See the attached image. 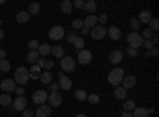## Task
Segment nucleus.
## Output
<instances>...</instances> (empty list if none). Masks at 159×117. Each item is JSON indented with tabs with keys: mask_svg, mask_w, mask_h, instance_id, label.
<instances>
[{
	"mask_svg": "<svg viewBox=\"0 0 159 117\" xmlns=\"http://www.w3.org/2000/svg\"><path fill=\"white\" fill-rule=\"evenodd\" d=\"M123 77H124V70L116 67V68H113L108 73V82L111 86H115V87H119V84H121V81H123Z\"/></svg>",
	"mask_w": 159,
	"mask_h": 117,
	"instance_id": "obj_1",
	"label": "nucleus"
},
{
	"mask_svg": "<svg viewBox=\"0 0 159 117\" xmlns=\"http://www.w3.org/2000/svg\"><path fill=\"white\" fill-rule=\"evenodd\" d=\"M29 79H30V76H29V70L27 68L25 67L16 68V71H15V82H18L21 86H25Z\"/></svg>",
	"mask_w": 159,
	"mask_h": 117,
	"instance_id": "obj_2",
	"label": "nucleus"
},
{
	"mask_svg": "<svg viewBox=\"0 0 159 117\" xmlns=\"http://www.w3.org/2000/svg\"><path fill=\"white\" fill-rule=\"evenodd\" d=\"M61 68H62V73H72V71H75L76 63H75L73 57L64 56V57L61 59Z\"/></svg>",
	"mask_w": 159,
	"mask_h": 117,
	"instance_id": "obj_3",
	"label": "nucleus"
},
{
	"mask_svg": "<svg viewBox=\"0 0 159 117\" xmlns=\"http://www.w3.org/2000/svg\"><path fill=\"white\" fill-rule=\"evenodd\" d=\"M127 44L129 48H134V49H139L143 46V38L140 33H135V32H130L127 35Z\"/></svg>",
	"mask_w": 159,
	"mask_h": 117,
	"instance_id": "obj_4",
	"label": "nucleus"
},
{
	"mask_svg": "<svg viewBox=\"0 0 159 117\" xmlns=\"http://www.w3.org/2000/svg\"><path fill=\"white\" fill-rule=\"evenodd\" d=\"M64 36H65V30H64L62 25H54V27L49 29V38L51 40L57 41V40H61V38H64Z\"/></svg>",
	"mask_w": 159,
	"mask_h": 117,
	"instance_id": "obj_5",
	"label": "nucleus"
},
{
	"mask_svg": "<svg viewBox=\"0 0 159 117\" xmlns=\"http://www.w3.org/2000/svg\"><path fill=\"white\" fill-rule=\"evenodd\" d=\"M0 89L3 90V94H11L16 90V82L15 79H2V82H0Z\"/></svg>",
	"mask_w": 159,
	"mask_h": 117,
	"instance_id": "obj_6",
	"label": "nucleus"
},
{
	"mask_svg": "<svg viewBox=\"0 0 159 117\" xmlns=\"http://www.w3.org/2000/svg\"><path fill=\"white\" fill-rule=\"evenodd\" d=\"M92 60V52L88 49H81V51H78V63H81V65H86L91 63Z\"/></svg>",
	"mask_w": 159,
	"mask_h": 117,
	"instance_id": "obj_7",
	"label": "nucleus"
},
{
	"mask_svg": "<svg viewBox=\"0 0 159 117\" xmlns=\"http://www.w3.org/2000/svg\"><path fill=\"white\" fill-rule=\"evenodd\" d=\"M89 33L94 40H102V38H105V35H107V29H105L103 25H96L94 29L89 30Z\"/></svg>",
	"mask_w": 159,
	"mask_h": 117,
	"instance_id": "obj_8",
	"label": "nucleus"
},
{
	"mask_svg": "<svg viewBox=\"0 0 159 117\" xmlns=\"http://www.w3.org/2000/svg\"><path fill=\"white\" fill-rule=\"evenodd\" d=\"M48 105H49L51 108L61 106V105H62V97H61V94H59V92H51V94L48 95Z\"/></svg>",
	"mask_w": 159,
	"mask_h": 117,
	"instance_id": "obj_9",
	"label": "nucleus"
},
{
	"mask_svg": "<svg viewBox=\"0 0 159 117\" xmlns=\"http://www.w3.org/2000/svg\"><path fill=\"white\" fill-rule=\"evenodd\" d=\"M59 89H62V90H70L72 89V79L69 76H65L62 71H59Z\"/></svg>",
	"mask_w": 159,
	"mask_h": 117,
	"instance_id": "obj_10",
	"label": "nucleus"
},
{
	"mask_svg": "<svg viewBox=\"0 0 159 117\" xmlns=\"http://www.w3.org/2000/svg\"><path fill=\"white\" fill-rule=\"evenodd\" d=\"M32 100L37 105H45V101H48V94L45 90H35L32 95Z\"/></svg>",
	"mask_w": 159,
	"mask_h": 117,
	"instance_id": "obj_11",
	"label": "nucleus"
},
{
	"mask_svg": "<svg viewBox=\"0 0 159 117\" xmlns=\"http://www.w3.org/2000/svg\"><path fill=\"white\" fill-rule=\"evenodd\" d=\"M121 87L124 89V90H127V89H132V87H135V84H137V76H134V74H129V76H124L123 77V81H121Z\"/></svg>",
	"mask_w": 159,
	"mask_h": 117,
	"instance_id": "obj_12",
	"label": "nucleus"
},
{
	"mask_svg": "<svg viewBox=\"0 0 159 117\" xmlns=\"http://www.w3.org/2000/svg\"><path fill=\"white\" fill-rule=\"evenodd\" d=\"M25 105H27V100H25L24 97H18L16 100H13V103H11V106L15 108V111H24Z\"/></svg>",
	"mask_w": 159,
	"mask_h": 117,
	"instance_id": "obj_13",
	"label": "nucleus"
},
{
	"mask_svg": "<svg viewBox=\"0 0 159 117\" xmlns=\"http://www.w3.org/2000/svg\"><path fill=\"white\" fill-rule=\"evenodd\" d=\"M35 115L37 117H49L51 115V106L49 105H40Z\"/></svg>",
	"mask_w": 159,
	"mask_h": 117,
	"instance_id": "obj_14",
	"label": "nucleus"
},
{
	"mask_svg": "<svg viewBox=\"0 0 159 117\" xmlns=\"http://www.w3.org/2000/svg\"><path fill=\"white\" fill-rule=\"evenodd\" d=\"M97 25V16H94V15H89L84 21H83V27H86V29H94Z\"/></svg>",
	"mask_w": 159,
	"mask_h": 117,
	"instance_id": "obj_15",
	"label": "nucleus"
},
{
	"mask_svg": "<svg viewBox=\"0 0 159 117\" xmlns=\"http://www.w3.org/2000/svg\"><path fill=\"white\" fill-rule=\"evenodd\" d=\"M107 35L111 38V40H119L121 38V30H119V27H116V25H111V27L107 30Z\"/></svg>",
	"mask_w": 159,
	"mask_h": 117,
	"instance_id": "obj_16",
	"label": "nucleus"
},
{
	"mask_svg": "<svg viewBox=\"0 0 159 117\" xmlns=\"http://www.w3.org/2000/svg\"><path fill=\"white\" fill-rule=\"evenodd\" d=\"M121 60H123V51L121 49L111 51V54H110V63H119Z\"/></svg>",
	"mask_w": 159,
	"mask_h": 117,
	"instance_id": "obj_17",
	"label": "nucleus"
},
{
	"mask_svg": "<svg viewBox=\"0 0 159 117\" xmlns=\"http://www.w3.org/2000/svg\"><path fill=\"white\" fill-rule=\"evenodd\" d=\"M151 19H153L151 13H150V11H147V10L142 11L140 15H139V22H140V24H150V21H151Z\"/></svg>",
	"mask_w": 159,
	"mask_h": 117,
	"instance_id": "obj_18",
	"label": "nucleus"
},
{
	"mask_svg": "<svg viewBox=\"0 0 159 117\" xmlns=\"http://www.w3.org/2000/svg\"><path fill=\"white\" fill-rule=\"evenodd\" d=\"M29 19H30V15H29L27 11H18V13H16V21H18L19 24L29 22Z\"/></svg>",
	"mask_w": 159,
	"mask_h": 117,
	"instance_id": "obj_19",
	"label": "nucleus"
},
{
	"mask_svg": "<svg viewBox=\"0 0 159 117\" xmlns=\"http://www.w3.org/2000/svg\"><path fill=\"white\" fill-rule=\"evenodd\" d=\"M38 67L40 68H45L46 71H49L52 67H54V62L48 60V59H38Z\"/></svg>",
	"mask_w": 159,
	"mask_h": 117,
	"instance_id": "obj_20",
	"label": "nucleus"
},
{
	"mask_svg": "<svg viewBox=\"0 0 159 117\" xmlns=\"http://www.w3.org/2000/svg\"><path fill=\"white\" fill-rule=\"evenodd\" d=\"M72 8H73V3L70 2V0H64V2L61 3V11L64 13V15H70Z\"/></svg>",
	"mask_w": 159,
	"mask_h": 117,
	"instance_id": "obj_21",
	"label": "nucleus"
},
{
	"mask_svg": "<svg viewBox=\"0 0 159 117\" xmlns=\"http://www.w3.org/2000/svg\"><path fill=\"white\" fill-rule=\"evenodd\" d=\"M37 52H38V56L46 57V56L51 54V46H49V44H40L38 49H37Z\"/></svg>",
	"mask_w": 159,
	"mask_h": 117,
	"instance_id": "obj_22",
	"label": "nucleus"
},
{
	"mask_svg": "<svg viewBox=\"0 0 159 117\" xmlns=\"http://www.w3.org/2000/svg\"><path fill=\"white\" fill-rule=\"evenodd\" d=\"M130 114H132V117H148L150 115V112H148L147 108H135Z\"/></svg>",
	"mask_w": 159,
	"mask_h": 117,
	"instance_id": "obj_23",
	"label": "nucleus"
},
{
	"mask_svg": "<svg viewBox=\"0 0 159 117\" xmlns=\"http://www.w3.org/2000/svg\"><path fill=\"white\" fill-rule=\"evenodd\" d=\"M64 48L62 46H51V54L54 56V57H57V59H62L64 57Z\"/></svg>",
	"mask_w": 159,
	"mask_h": 117,
	"instance_id": "obj_24",
	"label": "nucleus"
},
{
	"mask_svg": "<svg viewBox=\"0 0 159 117\" xmlns=\"http://www.w3.org/2000/svg\"><path fill=\"white\" fill-rule=\"evenodd\" d=\"M38 79L42 81L43 84H51V81H52V74H51V71L40 73V77H38Z\"/></svg>",
	"mask_w": 159,
	"mask_h": 117,
	"instance_id": "obj_25",
	"label": "nucleus"
},
{
	"mask_svg": "<svg viewBox=\"0 0 159 117\" xmlns=\"http://www.w3.org/2000/svg\"><path fill=\"white\" fill-rule=\"evenodd\" d=\"M11 103H13V100H11L10 94H2L0 95V105L2 106H11Z\"/></svg>",
	"mask_w": 159,
	"mask_h": 117,
	"instance_id": "obj_26",
	"label": "nucleus"
},
{
	"mask_svg": "<svg viewBox=\"0 0 159 117\" xmlns=\"http://www.w3.org/2000/svg\"><path fill=\"white\" fill-rule=\"evenodd\" d=\"M115 97L118 100H126L127 98V90H124L123 87H116L115 89Z\"/></svg>",
	"mask_w": 159,
	"mask_h": 117,
	"instance_id": "obj_27",
	"label": "nucleus"
},
{
	"mask_svg": "<svg viewBox=\"0 0 159 117\" xmlns=\"http://www.w3.org/2000/svg\"><path fill=\"white\" fill-rule=\"evenodd\" d=\"M88 13H96V8H97V5H96V2L94 0H89V2H84V6H83Z\"/></svg>",
	"mask_w": 159,
	"mask_h": 117,
	"instance_id": "obj_28",
	"label": "nucleus"
},
{
	"mask_svg": "<svg viewBox=\"0 0 159 117\" xmlns=\"http://www.w3.org/2000/svg\"><path fill=\"white\" fill-rule=\"evenodd\" d=\"M38 59H40V56H38V52H37V51H29V52H27V60L30 62V63H37L38 62Z\"/></svg>",
	"mask_w": 159,
	"mask_h": 117,
	"instance_id": "obj_29",
	"label": "nucleus"
},
{
	"mask_svg": "<svg viewBox=\"0 0 159 117\" xmlns=\"http://www.w3.org/2000/svg\"><path fill=\"white\" fill-rule=\"evenodd\" d=\"M29 76L32 77V79L40 77V67H38V65H32V68L29 70Z\"/></svg>",
	"mask_w": 159,
	"mask_h": 117,
	"instance_id": "obj_30",
	"label": "nucleus"
},
{
	"mask_svg": "<svg viewBox=\"0 0 159 117\" xmlns=\"http://www.w3.org/2000/svg\"><path fill=\"white\" fill-rule=\"evenodd\" d=\"M137 106H135V101L134 100H127V101H124V111L126 112H132Z\"/></svg>",
	"mask_w": 159,
	"mask_h": 117,
	"instance_id": "obj_31",
	"label": "nucleus"
},
{
	"mask_svg": "<svg viewBox=\"0 0 159 117\" xmlns=\"http://www.w3.org/2000/svg\"><path fill=\"white\" fill-rule=\"evenodd\" d=\"M10 68H11V63H10L7 59L0 60V71H2V73H8V71H10Z\"/></svg>",
	"mask_w": 159,
	"mask_h": 117,
	"instance_id": "obj_32",
	"label": "nucleus"
},
{
	"mask_svg": "<svg viewBox=\"0 0 159 117\" xmlns=\"http://www.w3.org/2000/svg\"><path fill=\"white\" fill-rule=\"evenodd\" d=\"M27 13H29V15H34V16L38 15V13H40V3H30Z\"/></svg>",
	"mask_w": 159,
	"mask_h": 117,
	"instance_id": "obj_33",
	"label": "nucleus"
},
{
	"mask_svg": "<svg viewBox=\"0 0 159 117\" xmlns=\"http://www.w3.org/2000/svg\"><path fill=\"white\" fill-rule=\"evenodd\" d=\"M73 46H75L78 51L84 49V40H83V38H80V36H76V40L73 41Z\"/></svg>",
	"mask_w": 159,
	"mask_h": 117,
	"instance_id": "obj_34",
	"label": "nucleus"
},
{
	"mask_svg": "<svg viewBox=\"0 0 159 117\" xmlns=\"http://www.w3.org/2000/svg\"><path fill=\"white\" fill-rule=\"evenodd\" d=\"M129 25H130V29H132V32H135V33H139V29H140V22H139V19H135V18H134V19L130 21V24H129Z\"/></svg>",
	"mask_w": 159,
	"mask_h": 117,
	"instance_id": "obj_35",
	"label": "nucleus"
},
{
	"mask_svg": "<svg viewBox=\"0 0 159 117\" xmlns=\"http://www.w3.org/2000/svg\"><path fill=\"white\" fill-rule=\"evenodd\" d=\"M75 98L78 101H84L88 98V94L84 92V90H76V94H75Z\"/></svg>",
	"mask_w": 159,
	"mask_h": 117,
	"instance_id": "obj_36",
	"label": "nucleus"
},
{
	"mask_svg": "<svg viewBox=\"0 0 159 117\" xmlns=\"http://www.w3.org/2000/svg\"><path fill=\"white\" fill-rule=\"evenodd\" d=\"M88 101L91 103V105H97V103L100 101V97L97 94H91V95H88Z\"/></svg>",
	"mask_w": 159,
	"mask_h": 117,
	"instance_id": "obj_37",
	"label": "nucleus"
},
{
	"mask_svg": "<svg viewBox=\"0 0 159 117\" xmlns=\"http://www.w3.org/2000/svg\"><path fill=\"white\" fill-rule=\"evenodd\" d=\"M148 29H151V30H153V32H154V33H156V32H157V30H159V21H157V19H154V18H153V19H151V21H150V27H148Z\"/></svg>",
	"mask_w": 159,
	"mask_h": 117,
	"instance_id": "obj_38",
	"label": "nucleus"
},
{
	"mask_svg": "<svg viewBox=\"0 0 159 117\" xmlns=\"http://www.w3.org/2000/svg\"><path fill=\"white\" fill-rule=\"evenodd\" d=\"M72 27H73L75 30H81V29H83V19H73Z\"/></svg>",
	"mask_w": 159,
	"mask_h": 117,
	"instance_id": "obj_39",
	"label": "nucleus"
},
{
	"mask_svg": "<svg viewBox=\"0 0 159 117\" xmlns=\"http://www.w3.org/2000/svg\"><path fill=\"white\" fill-rule=\"evenodd\" d=\"M153 33H154V32H153L151 29H145L143 33H142V38H143V40H150V38L153 36Z\"/></svg>",
	"mask_w": 159,
	"mask_h": 117,
	"instance_id": "obj_40",
	"label": "nucleus"
},
{
	"mask_svg": "<svg viewBox=\"0 0 159 117\" xmlns=\"http://www.w3.org/2000/svg\"><path fill=\"white\" fill-rule=\"evenodd\" d=\"M27 46H29V49H30V51H37V49H38V46H40V43H38L37 40H30Z\"/></svg>",
	"mask_w": 159,
	"mask_h": 117,
	"instance_id": "obj_41",
	"label": "nucleus"
},
{
	"mask_svg": "<svg viewBox=\"0 0 159 117\" xmlns=\"http://www.w3.org/2000/svg\"><path fill=\"white\" fill-rule=\"evenodd\" d=\"M65 40H67L69 43H72V44H73V41L76 40V35H75L73 32H70V33H65Z\"/></svg>",
	"mask_w": 159,
	"mask_h": 117,
	"instance_id": "obj_42",
	"label": "nucleus"
},
{
	"mask_svg": "<svg viewBox=\"0 0 159 117\" xmlns=\"http://www.w3.org/2000/svg\"><path fill=\"white\" fill-rule=\"evenodd\" d=\"M143 46H145V48H147L148 51H151V49H153V48H154L156 44H154V43H153L151 40H143Z\"/></svg>",
	"mask_w": 159,
	"mask_h": 117,
	"instance_id": "obj_43",
	"label": "nucleus"
},
{
	"mask_svg": "<svg viewBox=\"0 0 159 117\" xmlns=\"http://www.w3.org/2000/svg\"><path fill=\"white\" fill-rule=\"evenodd\" d=\"M127 56H129V57H137V56H139V51L134 49V48H129V49H127Z\"/></svg>",
	"mask_w": 159,
	"mask_h": 117,
	"instance_id": "obj_44",
	"label": "nucleus"
},
{
	"mask_svg": "<svg viewBox=\"0 0 159 117\" xmlns=\"http://www.w3.org/2000/svg\"><path fill=\"white\" fill-rule=\"evenodd\" d=\"M157 51H159V49H157V46H154V48H153L151 51H148V52H147V54H145V56H147V57H150V56H154V57H156V56L159 54V52H157Z\"/></svg>",
	"mask_w": 159,
	"mask_h": 117,
	"instance_id": "obj_45",
	"label": "nucleus"
},
{
	"mask_svg": "<svg viewBox=\"0 0 159 117\" xmlns=\"http://www.w3.org/2000/svg\"><path fill=\"white\" fill-rule=\"evenodd\" d=\"M107 21H108V16L107 15H100L99 18H97V24L100 22V24H107Z\"/></svg>",
	"mask_w": 159,
	"mask_h": 117,
	"instance_id": "obj_46",
	"label": "nucleus"
},
{
	"mask_svg": "<svg viewBox=\"0 0 159 117\" xmlns=\"http://www.w3.org/2000/svg\"><path fill=\"white\" fill-rule=\"evenodd\" d=\"M49 90H51V92H57V90H59V84L51 82V84H49Z\"/></svg>",
	"mask_w": 159,
	"mask_h": 117,
	"instance_id": "obj_47",
	"label": "nucleus"
},
{
	"mask_svg": "<svg viewBox=\"0 0 159 117\" xmlns=\"http://www.w3.org/2000/svg\"><path fill=\"white\" fill-rule=\"evenodd\" d=\"M22 117H34V112L30 109H24L22 111Z\"/></svg>",
	"mask_w": 159,
	"mask_h": 117,
	"instance_id": "obj_48",
	"label": "nucleus"
},
{
	"mask_svg": "<svg viewBox=\"0 0 159 117\" xmlns=\"http://www.w3.org/2000/svg\"><path fill=\"white\" fill-rule=\"evenodd\" d=\"M73 6L75 8H83L84 6V2H83V0H76V2L73 3Z\"/></svg>",
	"mask_w": 159,
	"mask_h": 117,
	"instance_id": "obj_49",
	"label": "nucleus"
},
{
	"mask_svg": "<svg viewBox=\"0 0 159 117\" xmlns=\"http://www.w3.org/2000/svg\"><path fill=\"white\" fill-rule=\"evenodd\" d=\"M15 92L18 94V97H24V89H22V86H21V87H16Z\"/></svg>",
	"mask_w": 159,
	"mask_h": 117,
	"instance_id": "obj_50",
	"label": "nucleus"
},
{
	"mask_svg": "<svg viewBox=\"0 0 159 117\" xmlns=\"http://www.w3.org/2000/svg\"><path fill=\"white\" fill-rule=\"evenodd\" d=\"M3 59H7V51L0 49V60H3Z\"/></svg>",
	"mask_w": 159,
	"mask_h": 117,
	"instance_id": "obj_51",
	"label": "nucleus"
},
{
	"mask_svg": "<svg viewBox=\"0 0 159 117\" xmlns=\"http://www.w3.org/2000/svg\"><path fill=\"white\" fill-rule=\"evenodd\" d=\"M81 33H83V35H88V33H89V29L83 27V29H81Z\"/></svg>",
	"mask_w": 159,
	"mask_h": 117,
	"instance_id": "obj_52",
	"label": "nucleus"
},
{
	"mask_svg": "<svg viewBox=\"0 0 159 117\" xmlns=\"http://www.w3.org/2000/svg\"><path fill=\"white\" fill-rule=\"evenodd\" d=\"M121 117H132V114H130V112H126V111H124V112L121 114Z\"/></svg>",
	"mask_w": 159,
	"mask_h": 117,
	"instance_id": "obj_53",
	"label": "nucleus"
},
{
	"mask_svg": "<svg viewBox=\"0 0 159 117\" xmlns=\"http://www.w3.org/2000/svg\"><path fill=\"white\" fill-rule=\"evenodd\" d=\"M3 36H5V32H3L2 29H0V40H3Z\"/></svg>",
	"mask_w": 159,
	"mask_h": 117,
	"instance_id": "obj_54",
	"label": "nucleus"
},
{
	"mask_svg": "<svg viewBox=\"0 0 159 117\" xmlns=\"http://www.w3.org/2000/svg\"><path fill=\"white\" fill-rule=\"evenodd\" d=\"M75 117H88V115H86V114H76Z\"/></svg>",
	"mask_w": 159,
	"mask_h": 117,
	"instance_id": "obj_55",
	"label": "nucleus"
},
{
	"mask_svg": "<svg viewBox=\"0 0 159 117\" xmlns=\"http://www.w3.org/2000/svg\"><path fill=\"white\" fill-rule=\"evenodd\" d=\"M0 25H2V19H0Z\"/></svg>",
	"mask_w": 159,
	"mask_h": 117,
	"instance_id": "obj_56",
	"label": "nucleus"
}]
</instances>
